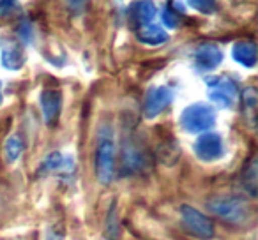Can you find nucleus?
<instances>
[{"mask_svg": "<svg viewBox=\"0 0 258 240\" xmlns=\"http://www.w3.org/2000/svg\"><path fill=\"white\" fill-rule=\"evenodd\" d=\"M115 175V143L110 129L101 131L96 147V177L99 184L108 186Z\"/></svg>", "mask_w": 258, "mask_h": 240, "instance_id": "nucleus-1", "label": "nucleus"}, {"mask_svg": "<svg viewBox=\"0 0 258 240\" xmlns=\"http://www.w3.org/2000/svg\"><path fill=\"white\" fill-rule=\"evenodd\" d=\"M207 207L218 217L230 222H242L249 217V207L237 196H214L207 201Z\"/></svg>", "mask_w": 258, "mask_h": 240, "instance_id": "nucleus-2", "label": "nucleus"}, {"mask_svg": "<svg viewBox=\"0 0 258 240\" xmlns=\"http://www.w3.org/2000/svg\"><path fill=\"white\" fill-rule=\"evenodd\" d=\"M180 124L187 133H207L216 124V111L204 103L191 104L180 115Z\"/></svg>", "mask_w": 258, "mask_h": 240, "instance_id": "nucleus-3", "label": "nucleus"}, {"mask_svg": "<svg viewBox=\"0 0 258 240\" xmlns=\"http://www.w3.org/2000/svg\"><path fill=\"white\" fill-rule=\"evenodd\" d=\"M209 97L219 108H233L239 97V90L233 79L228 76H214L207 79Z\"/></svg>", "mask_w": 258, "mask_h": 240, "instance_id": "nucleus-4", "label": "nucleus"}, {"mask_svg": "<svg viewBox=\"0 0 258 240\" xmlns=\"http://www.w3.org/2000/svg\"><path fill=\"white\" fill-rule=\"evenodd\" d=\"M149 166V154L137 138H125L122 145V170L124 173H140Z\"/></svg>", "mask_w": 258, "mask_h": 240, "instance_id": "nucleus-5", "label": "nucleus"}, {"mask_svg": "<svg viewBox=\"0 0 258 240\" xmlns=\"http://www.w3.org/2000/svg\"><path fill=\"white\" fill-rule=\"evenodd\" d=\"M180 221H182L184 228L195 235L197 238H212L214 235V224L205 214L198 212L197 208L189 207V205H182L180 207Z\"/></svg>", "mask_w": 258, "mask_h": 240, "instance_id": "nucleus-6", "label": "nucleus"}, {"mask_svg": "<svg viewBox=\"0 0 258 240\" xmlns=\"http://www.w3.org/2000/svg\"><path fill=\"white\" fill-rule=\"evenodd\" d=\"M173 101V92L170 87H152L144 101V115L147 118H154L166 110Z\"/></svg>", "mask_w": 258, "mask_h": 240, "instance_id": "nucleus-7", "label": "nucleus"}, {"mask_svg": "<svg viewBox=\"0 0 258 240\" xmlns=\"http://www.w3.org/2000/svg\"><path fill=\"white\" fill-rule=\"evenodd\" d=\"M225 152V147H223V140L219 134L216 133H204L200 134V138L195 143V154H197L198 159L205 163H211L219 159Z\"/></svg>", "mask_w": 258, "mask_h": 240, "instance_id": "nucleus-8", "label": "nucleus"}, {"mask_svg": "<svg viewBox=\"0 0 258 240\" xmlns=\"http://www.w3.org/2000/svg\"><path fill=\"white\" fill-rule=\"evenodd\" d=\"M75 172V163L71 157L64 155L62 152H51L41 163L39 173L41 175H62L69 177Z\"/></svg>", "mask_w": 258, "mask_h": 240, "instance_id": "nucleus-9", "label": "nucleus"}, {"mask_svg": "<svg viewBox=\"0 0 258 240\" xmlns=\"http://www.w3.org/2000/svg\"><path fill=\"white\" fill-rule=\"evenodd\" d=\"M193 60L195 65H197L198 71H214L223 60V53L219 50V46L212 43H204L195 50L193 53Z\"/></svg>", "mask_w": 258, "mask_h": 240, "instance_id": "nucleus-10", "label": "nucleus"}, {"mask_svg": "<svg viewBox=\"0 0 258 240\" xmlns=\"http://www.w3.org/2000/svg\"><path fill=\"white\" fill-rule=\"evenodd\" d=\"M60 108H62V96L58 90L46 89L41 94V110H43L44 122L48 126H53L57 122L58 115H60Z\"/></svg>", "mask_w": 258, "mask_h": 240, "instance_id": "nucleus-11", "label": "nucleus"}, {"mask_svg": "<svg viewBox=\"0 0 258 240\" xmlns=\"http://www.w3.org/2000/svg\"><path fill=\"white\" fill-rule=\"evenodd\" d=\"M156 13H158V9H156L152 0H138L129 9V20L135 25V29H137V27L147 25V23L154 22Z\"/></svg>", "mask_w": 258, "mask_h": 240, "instance_id": "nucleus-12", "label": "nucleus"}, {"mask_svg": "<svg viewBox=\"0 0 258 240\" xmlns=\"http://www.w3.org/2000/svg\"><path fill=\"white\" fill-rule=\"evenodd\" d=\"M25 64V53L23 48L16 41H6L2 46V65L9 71H18Z\"/></svg>", "mask_w": 258, "mask_h": 240, "instance_id": "nucleus-13", "label": "nucleus"}, {"mask_svg": "<svg viewBox=\"0 0 258 240\" xmlns=\"http://www.w3.org/2000/svg\"><path fill=\"white\" fill-rule=\"evenodd\" d=\"M135 32H137L138 41L144 43V44H149V46H159V44H163V43L168 41V34H166V30L163 29V27L156 25L154 22L147 23V25L137 27Z\"/></svg>", "mask_w": 258, "mask_h": 240, "instance_id": "nucleus-14", "label": "nucleus"}, {"mask_svg": "<svg viewBox=\"0 0 258 240\" xmlns=\"http://www.w3.org/2000/svg\"><path fill=\"white\" fill-rule=\"evenodd\" d=\"M232 57L244 67H254V64H256V44L253 41H239L233 44Z\"/></svg>", "mask_w": 258, "mask_h": 240, "instance_id": "nucleus-15", "label": "nucleus"}, {"mask_svg": "<svg viewBox=\"0 0 258 240\" xmlns=\"http://www.w3.org/2000/svg\"><path fill=\"white\" fill-rule=\"evenodd\" d=\"M23 150H25V143H23V140H22L20 134H13V136L8 138L4 152H6V157H8L9 163L18 161V159L22 157Z\"/></svg>", "mask_w": 258, "mask_h": 240, "instance_id": "nucleus-16", "label": "nucleus"}, {"mask_svg": "<svg viewBox=\"0 0 258 240\" xmlns=\"http://www.w3.org/2000/svg\"><path fill=\"white\" fill-rule=\"evenodd\" d=\"M256 159H251L247 168L244 170V175H242V186L251 196L256 194V186H258V172H256Z\"/></svg>", "mask_w": 258, "mask_h": 240, "instance_id": "nucleus-17", "label": "nucleus"}, {"mask_svg": "<svg viewBox=\"0 0 258 240\" xmlns=\"http://www.w3.org/2000/svg\"><path fill=\"white\" fill-rule=\"evenodd\" d=\"M187 4L204 15H211L216 11V0H187Z\"/></svg>", "mask_w": 258, "mask_h": 240, "instance_id": "nucleus-18", "label": "nucleus"}, {"mask_svg": "<svg viewBox=\"0 0 258 240\" xmlns=\"http://www.w3.org/2000/svg\"><path fill=\"white\" fill-rule=\"evenodd\" d=\"M161 20H163V23H165V25L168 27V29H177V27H179V22H180L179 15H177V13L173 11L172 8H168V6H166V8L163 9Z\"/></svg>", "mask_w": 258, "mask_h": 240, "instance_id": "nucleus-19", "label": "nucleus"}, {"mask_svg": "<svg viewBox=\"0 0 258 240\" xmlns=\"http://www.w3.org/2000/svg\"><path fill=\"white\" fill-rule=\"evenodd\" d=\"M44 240H64V229L60 226H48L46 233H44Z\"/></svg>", "mask_w": 258, "mask_h": 240, "instance_id": "nucleus-20", "label": "nucleus"}, {"mask_svg": "<svg viewBox=\"0 0 258 240\" xmlns=\"http://www.w3.org/2000/svg\"><path fill=\"white\" fill-rule=\"evenodd\" d=\"M16 11L15 0H0V16H9Z\"/></svg>", "mask_w": 258, "mask_h": 240, "instance_id": "nucleus-21", "label": "nucleus"}, {"mask_svg": "<svg viewBox=\"0 0 258 240\" xmlns=\"http://www.w3.org/2000/svg\"><path fill=\"white\" fill-rule=\"evenodd\" d=\"M106 231H108V238H110V240H115V236H117V228H115V210H113V208H111L110 215H108Z\"/></svg>", "mask_w": 258, "mask_h": 240, "instance_id": "nucleus-22", "label": "nucleus"}, {"mask_svg": "<svg viewBox=\"0 0 258 240\" xmlns=\"http://www.w3.org/2000/svg\"><path fill=\"white\" fill-rule=\"evenodd\" d=\"M83 2H85V0H69V4H71L75 9L82 8V6H83Z\"/></svg>", "mask_w": 258, "mask_h": 240, "instance_id": "nucleus-23", "label": "nucleus"}, {"mask_svg": "<svg viewBox=\"0 0 258 240\" xmlns=\"http://www.w3.org/2000/svg\"><path fill=\"white\" fill-rule=\"evenodd\" d=\"M0 103H2V85H0Z\"/></svg>", "mask_w": 258, "mask_h": 240, "instance_id": "nucleus-24", "label": "nucleus"}]
</instances>
